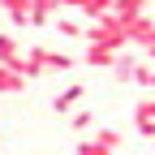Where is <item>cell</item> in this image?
<instances>
[{
  "instance_id": "1",
  "label": "cell",
  "mask_w": 155,
  "mask_h": 155,
  "mask_svg": "<svg viewBox=\"0 0 155 155\" xmlns=\"http://www.w3.org/2000/svg\"><path fill=\"white\" fill-rule=\"evenodd\" d=\"M82 61H86V65H95V69H112L116 61H121V52H116V48H104V43H91Z\"/></svg>"
},
{
  "instance_id": "2",
  "label": "cell",
  "mask_w": 155,
  "mask_h": 155,
  "mask_svg": "<svg viewBox=\"0 0 155 155\" xmlns=\"http://www.w3.org/2000/svg\"><path fill=\"white\" fill-rule=\"evenodd\" d=\"M82 95H86V86H78V82H73V86H65V91H61V95L52 99V112H61V116H65V112H73Z\"/></svg>"
},
{
  "instance_id": "3",
  "label": "cell",
  "mask_w": 155,
  "mask_h": 155,
  "mask_svg": "<svg viewBox=\"0 0 155 155\" xmlns=\"http://www.w3.org/2000/svg\"><path fill=\"white\" fill-rule=\"evenodd\" d=\"M30 5H35V0H0V9L9 13L13 26H26V22H30Z\"/></svg>"
},
{
  "instance_id": "4",
  "label": "cell",
  "mask_w": 155,
  "mask_h": 155,
  "mask_svg": "<svg viewBox=\"0 0 155 155\" xmlns=\"http://www.w3.org/2000/svg\"><path fill=\"white\" fill-rule=\"evenodd\" d=\"M52 13H61V0H35L30 5V26H43Z\"/></svg>"
},
{
  "instance_id": "5",
  "label": "cell",
  "mask_w": 155,
  "mask_h": 155,
  "mask_svg": "<svg viewBox=\"0 0 155 155\" xmlns=\"http://www.w3.org/2000/svg\"><path fill=\"white\" fill-rule=\"evenodd\" d=\"M17 91H26V78L17 73V69H5V65H0V95H17Z\"/></svg>"
},
{
  "instance_id": "6",
  "label": "cell",
  "mask_w": 155,
  "mask_h": 155,
  "mask_svg": "<svg viewBox=\"0 0 155 155\" xmlns=\"http://www.w3.org/2000/svg\"><path fill=\"white\" fill-rule=\"evenodd\" d=\"M48 73H65V69H73V56H65V52H48V65H43Z\"/></svg>"
},
{
  "instance_id": "7",
  "label": "cell",
  "mask_w": 155,
  "mask_h": 155,
  "mask_svg": "<svg viewBox=\"0 0 155 155\" xmlns=\"http://www.w3.org/2000/svg\"><path fill=\"white\" fill-rule=\"evenodd\" d=\"M134 69H138V61H134V56H125V52H121V61L112 65V73L121 78V82H129V78H134Z\"/></svg>"
},
{
  "instance_id": "8",
  "label": "cell",
  "mask_w": 155,
  "mask_h": 155,
  "mask_svg": "<svg viewBox=\"0 0 155 155\" xmlns=\"http://www.w3.org/2000/svg\"><path fill=\"white\" fill-rule=\"evenodd\" d=\"M56 30H61V35H69V39H78V35H86V26H78L73 17H56Z\"/></svg>"
},
{
  "instance_id": "9",
  "label": "cell",
  "mask_w": 155,
  "mask_h": 155,
  "mask_svg": "<svg viewBox=\"0 0 155 155\" xmlns=\"http://www.w3.org/2000/svg\"><path fill=\"white\" fill-rule=\"evenodd\" d=\"M95 142L108 147V151H116V147H121V134H116V129H99V134H95Z\"/></svg>"
},
{
  "instance_id": "10",
  "label": "cell",
  "mask_w": 155,
  "mask_h": 155,
  "mask_svg": "<svg viewBox=\"0 0 155 155\" xmlns=\"http://www.w3.org/2000/svg\"><path fill=\"white\" fill-rule=\"evenodd\" d=\"M134 125H138L142 138H155V116H138V112H134Z\"/></svg>"
},
{
  "instance_id": "11",
  "label": "cell",
  "mask_w": 155,
  "mask_h": 155,
  "mask_svg": "<svg viewBox=\"0 0 155 155\" xmlns=\"http://www.w3.org/2000/svg\"><path fill=\"white\" fill-rule=\"evenodd\" d=\"M78 155H112L108 147H99L95 138H86V142H78Z\"/></svg>"
},
{
  "instance_id": "12",
  "label": "cell",
  "mask_w": 155,
  "mask_h": 155,
  "mask_svg": "<svg viewBox=\"0 0 155 155\" xmlns=\"http://www.w3.org/2000/svg\"><path fill=\"white\" fill-rule=\"evenodd\" d=\"M91 125H95V116H91V112H73V129H78V134H86Z\"/></svg>"
},
{
  "instance_id": "13",
  "label": "cell",
  "mask_w": 155,
  "mask_h": 155,
  "mask_svg": "<svg viewBox=\"0 0 155 155\" xmlns=\"http://www.w3.org/2000/svg\"><path fill=\"white\" fill-rule=\"evenodd\" d=\"M142 48H147V56H155V35L147 39V43H142Z\"/></svg>"
},
{
  "instance_id": "14",
  "label": "cell",
  "mask_w": 155,
  "mask_h": 155,
  "mask_svg": "<svg viewBox=\"0 0 155 155\" xmlns=\"http://www.w3.org/2000/svg\"><path fill=\"white\" fill-rule=\"evenodd\" d=\"M151 91H155V73H151Z\"/></svg>"
}]
</instances>
